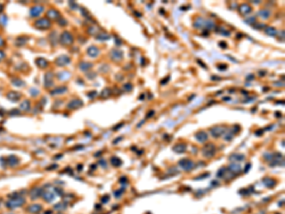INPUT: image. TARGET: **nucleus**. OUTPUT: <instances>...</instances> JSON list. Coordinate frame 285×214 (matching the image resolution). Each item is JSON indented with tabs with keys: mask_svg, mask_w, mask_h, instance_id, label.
<instances>
[{
	"mask_svg": "<svg viewBox=\"0 0 285 214\" xmlns=\"http://www.w3.org/2000/svg\"><path fill=\"white\" fill-rule=\"evenodd\" d=\"M52 83H53V75L51 72H48L45 75V87L50 88L52 86Z\"/></svg>",
	"mask_w": 285,
	"mask_h": 214,
	"instance_id": "11",
	"label": "nucleus"
},
{
	"mask_svg": "<svg viewBox=\"0 0 285 214\" xmlns=\"http://www.w3.org/2000/svg\"><path fill=\"white\" fill-rule=\"evenodd\" d=\"M169 80V78H166V79H164V80H163V81H162V84H163V85H164V82H166V81H168Z\"/></svg>",
	"mask_w": 285,
	"mask_h": 214,
	"instance_id": "43",
	"label": "nucleus"
},
{
	"mask_svg": "<svg viewBox=\"0 0 285 214\" xmlns=\"http://www.w3.org/2000/svg\"><path fill=\"white\" fill-rule=\"evenodd\" d=\"M250 166H251V165H250V164H248V165H247V166H246V168H245V171H248V169H249V168H250Z\"/></svg>",
	"mask_w": 285,
	"mask_h": 214,
	"instance_id": "42",
	"label": "nucleus"
},
{
	"mask_svg": "<svg viewBox=\"0 0 285 214\" xmlns=\"http://www.w3.org/2000/svg\"><path fill=\"white\" fill-rule=\"evenodd\" d=\"M111 56H112V59L118 61V60L122 59V57H123V52L119 50H113L111 52Z\"/></svg>",
	"mask_w": 285,
	"mask_h": 214,
	"instance_id": "17",
	"label": "nucleus"
},
{
	"mask_svg": "<svg viewBox=\"0 0 285 214\" xmlns=\"http://www.w3.org/2000/svg\"><path fill=\"white\" fill-rule=\"evenodd\" d=\"M41 208H42L41 206H39V204H34V206H31V207H28V211L32 212V213H37V212L40 211Z\"/></svg>",
	"mask_w": 285,
	"mask_h": 214,
	"instance_id": "25",
	"label": "nucleus"
},
{
	"mask_svg": "<svg viewBox=\"0 0 285 214\" xmlns=\"http://www.w3.org/2000/svg\"><path fill=\"white\" fill-rule=\"evenodd\" d=\"M124 89H126V90H132V86H131V84H126L124 86Z\"/></svg>",
	"mask_w": 285,
	"mask_h": 214,
	"instance_id": "35",
	"label": "nucleus"
},
{
	"mask_svg": "<svg viewBox=\"0 0 285 214\" xmlns=\"http://www.w3.org/2000/svg\"><path fill=\"white\" fill-rule=\"evenodd\" d=\"M258 14L260 17H262V18H268L270 16V11H268V10H261V11H259L258 12Z\"/></svg>",
	"mask_w": 285,
	"mask_h": 214,
	"instance_id": "24",
	"label": "nucleus"
},
{
	"mask_svg": "<svg viewBox=\"0 0 285 214\" xmlns=\"http://www.w3.org/2000/svg\"><path fill=\"white\" fill-rule=\"evenodd\" d=\"M40 194H41V191H39V189H38L37 188H34L32 191H31V197H32L33 200H35Z\"/></svg>",
	"mask_w": 285,
	"mask_h": 214,
	"instance_id": "29",
	"label": "nucleus"
},
{
	"mask_svg": "<svg viewBox=\"0 0 285 214\" xmlns=\"http://www.w3.org/2000/svg\"><path fill=\"white\" fill-rule=\"evenodd\" d=\"M6 21H7V17H6V16H1V17H0V22L2 23V25H6Z\"/></svg>",
	"mask_w": 285,
	"mask_h": 214,
	"instance_id": "34",
	"label": "nucleus"
},
{
	"mask_svg": "<svg viewBox=\"0 0 285 214\" xmlns=\"http://www.w3.org/2000/svg\"><path fill=\"white\" fill-rule=\"evenodd\" d=\"M245 159V156L240 153H233L229 156V160L232 162H241Z\"/></svg>",
	"mask_w": 285,
	"mask_h": 214,
	"instance_id": "10",
	"label": "nucleus"
},
{
	"mask_svg": "<svg viewBox=\"0 0 285 214\" xmlns=\"http://www.w3.org/2000/svg\"><path fill=\"white\" fill-rule=\"evenodd\" d=\"M207 138H208V136H207V133L205 131H199L196 134V139L201 143L205 142L207 140Z\"/></svg>",
	"mask_w": 285,
	"mask_h": 214,
	"instance_id": "13",
	"label": "nucleus"
},
{
	"mask_svg": "<svg viewBox=\"0 0 285 214\" xmlns=\"http://www.w3.org/2000/svg\"><path fill=\"white\" fill-rule=\"evenodd\" d=\"M2 10H3V6L2 5H0V12H2Z\"/></svg>",
	"mask_w": 285,
	"mask_h": 214,
	"instance_id": "44",
	"label": "nucleus"
},
{
	"mask_svg": "<svg viewBox=\"0 0 285 214\" xmlns=\"http://www.w3.org/2000/svg\"><path fill=\"white\" fill-rule=\"evenodd\" d=\"M88 54L91 57H96L99 54V50L94 46H91L88 49Z\"/></svg>",
	"mask_w": 285,
	"mask_h": 214,
	"instance_id": "15",
	"label": "nucleus"
},
{
	"mask_svg": "<svg viewBox=\"0 0 285 214\" xmlns=\"http://www.w3.org/2000/svg\"><path fill=\"white\" fill-rule=\"evenodd\" d=\"M97 38H98V40H107L109 38V35H107V33L101 32L99 35L97 36Z\"/></svg>",
	"mask_w": 285,
	"mask_h": 214,
	"instance_id": "32",
	"label": "nucleus"
},
{
	"mask_svg": "<svg viewBox=\"0 0 285 214\" xmlns=\"http://www.w3.org/2000/svg\"><path fill=\"white\" fill-rule=\"evenodd\" d=\"M220 46H222L221 48H223V49H225V48L227 47V45H226L225 42H221V43H220Z\"/></svg>",
	"mask_w": 285,
	"mask_h": 214,
	"instance_id": "37",
	"label": "nucleus"
},
{
	"mask_svg": "<svg viewBox=\"0 0 285 214\" xmlns=\"http://www.w3.org/2000/svg\"><path fill=\"white\" fill-rule=\"evenodd\" d=\"M35 27L40 30H46L50 27V21L48 18H41L35 22Z\"/></svg>",
	"mask_w": 285,
	"mask_h": 214,
	"instance_id": "3",
	"label": "nucleus"
},
{
	"mask_svg": "<svg viewBox=\"0 0 285 214\" xmlns=\"http://www.w3.org/2000/svg\"><path fill=\"white\" fill-rule=\"evenodd\" d=\"M252 11L251 7H250L249 5H247V4H243L241 5L240 7V12H241L242 14H247V13H249L250 12Z\"/></svg>",
	"mask_w": 285,
	"mask_h": 214,
	"instance_id": "18",
	"label": "nucleus"
},
{
	"mask_svg": "<svg viewBox=\"0 0 285 214\" xmlns=\"http://www.w3.org/2000/svg\"><path fill=\"white\" fill-rule=\"evenodd\" d=\"M25 203L24 198H12L7 203V207L10 208H14V207H18L21 204H23Z\"/></svg>",
	"mask_w": 285,
	"mask_h": 214,
	"instance_id": "2",
	"label": "nucleus"
},
{
	"mask_svg": "<svg viewBox=\"0 0 285 214\" xmlns=\"http://www.w3.org/2000/svg\"><path fill=\"white\" fill-rule=\"evenodd\" d=\"M91 67H92V65L90 64V63H88V62H82L80 64V69L82 71H88Z\"/></svg>",
	"mask_w": 285,
	"mask_h": 214,
	"instance_id": "27",
	"label": "nucleus"
},
{
	"mask_svg": "<svg viewBox=\"0 0 285 214\" xmlns=\"http://www.w3.org/2000/svg\"><path fill=\"white\" fill-rule=\"evenodd\" d=\"M153 113H154V111H152V110H151V111H149V112H148V114H147V117H151V115Z\"/></svg>",
	"mask_w": 285,
	"mask_h": 214,
	"instance_id": "41",
	"label": "nucleus"
},
{
	"mask_svg": "<svg viewBox=\"0 0 285 214\" xmlns=\"http://www.w3.org/2000/svg\"><path fill=\"white\" fill-rule=\"evenodd\" d=\"M228 170L232 171V172H239V171H240V166L238 164H232L229 166Z\"/></svg>",
	"mask_w": 285,
	"mask_h": 214,
	"instance_id": "22",
	"label": "nucleus"
},
{
	"mask_svg": "<svg viewBox=\"0 0 285 214\" xmlns=\"http://www.w3.org/2000/svg\"><path fill=\"white\" fill-rule=\"evenodd\" d=\"M263 182H264V185H265L267 188H273L274 185H275V181H274L273 179L265 178V179H263Z\"/></svg>",
	"mask_w": 285,
	"mask_h": 214,
	"instance_id": "23",
	"label": "nucleus"
},
{
	"mask_svg": "<svg viewBox=\"0 0 285 214\" xmlns=\"http://www.w3.org/2000/svg\"><path fill=\"white\" fill-rule=\"evenodd\" d=\"M47 16H48V19L49 18H51V19H58L61 17V15H60V13L58 12H57L56 10H50L49 12H47Z\"/></svg>",
	"mask_w": 285,
	"mask_h": 214,
	"instance_id": "12",
	"label": "nucleus"
},
{
	"mask_svg": "<svg viewBox=\"0 0 285 214\" xmlns=\"http://www.w3.org/2000/svg\"><path fill=\"white\" fill-rule=\"evenodd\" d=\"M218 68H220V69H223L222 71H224V69H225L226 68H227V67H226V65H221V66H218Z\"/></svg>",
	"mask_w": 285,
	"mask_h": 214,
	"instance_id": "39",
	"label": "nucleus"
},
{
	"mask_svg": "<svg viewBox=\"0 0 285 214\" xmlns=\"http://www.w3.org/2000/svg\"><path fill=\"white\" fill-rule=\"evenodd\" d=\"M7 97L10 100H12V101H17L18 99H20L21 94L19 92H17V91H11V92H9L7 94Z\"/></svg>",
	"mask_w": 285,
	"mask_h": 214,
	"instance_id": "14",
	"label": "nucleus"
},
{
	"mask_svg": "<svg viewBox=\"0 0 285 214\" xmlns=\"http://www.w3.org/2000/svg\"><path fill=\"white\" fill-rule=\"evenodd\" d=\"M20 108H21L22 109H24V110H28V109H30V108H31L30 102H28V100H25V101H24V102L21 104Z\"/></svg>",
	"mask_w": 285,
	"mask_h": 214,
	"instance_id": "30",
	"label": "nucleus"
},
{
	"mask_svg": "<svg viewBox=\"0 0 285 214\" xmlns=\"http://www.w3.org/2000/svg\"><path fill=\"white\" fill-rule=\"evenodd\" d=\"M180 166L184 169L185 171H189L194 168V163L189 159H183L179 162Z\"/></svg>",
	"mask_w": 285,
	"mask_h": 214,
	"instance_id": "5",
	"label": "nucleus"
},
{
	"mask_svg": "<svg viewBox=\"0 0 285 214\" xmlns=\"http://www.w3.org/2000/svg\"><path fill=\"white\" fill-rule=\"evenodd\" d=\"M4 57H5V53H4L3 52H1V50H0V61H1V60H2L3 58H4Z\"/></svg>",
	"mask_w": 285,
	"mask_h": 214,
	"instance_id": "36",
	"label": "nucleus"
},
{
	"mask_svg": "<svg viewBox=\"0 0 285 214\" xmlns=\"http://www.w3.org/2000/svg\"><path fill=\"white\" fill-rule=\"evenodd\" d=\"M12 82H13L14 86H17V87H21V86H24V82H23V81L20 80V79H13V80H12Z\"/></svg>",
	"mask_w": 285,
	"mask_h": 214,
	"instance_id": "33",
	"label": "nucleus"
},
{
	"mask_svg": "<svg viewBox=\"0 0 285 214\" xmlns=\"http://www.w3.org/2000/svg\"><path fill=\"white\" fill-rule=\"evenodd\" d=\"M58 214H61V213H58Z\"/></svg>",
	"mask_w": 285,
	"mask_h": 214,
	"instance_id": "46",
	"label": "nucleus"
},
{
	"mask_svg": "<svg viewBox=\"0 0 285 214\" xmlns=\"http://www.w3.org/2000/svg\"><path fill=\"white\" fill-rule=\"evenodd\" d=\"M70 59H69V56L66 55H61L56 59V64L59 65V66H65V65L69 64Z\"/></svg>",
	"mask_w": 285,
	"mask_h": 214,
	"instance_id": "8",
	"label": "nucleus"
},
{
	"mask_svg": "<svg viewBox=\"0 0 285 214\" xmlns=\"http://www.w3.org/2000/svg\"><path fill=\"white\" fill-rule=\"evenodd\" d=\"M44 198H45V200H47V201H51V200L54 198V195H53V193H52V192L46 191L45 195H44Z\"/></svg>",
	"mask_w": 285,
	"mask_h": 214,
	"instance_id": "31",
	"label": "nucleus"
},
{
	"mask_svg": "<svg viewBox=\"0 0 285 214\" xmlns=\"http://www.w3.org/2000/svg\"><path fill=\"white\" fill-rule=\"evenodd\" d=\"M173 150L177 153H183L186 150V146L184 144H178L173 147Z\"/></svg>",
	"mask_w": 285,
	"mask_h": 214,
	"instance_id": "16",
	"label": "nucleus"
},
{
	"mask_svg": "<svg viewBox=\"0 0 285 214\" xmlns=\"http://www.w3.org/2000/svg\"><path fill=\"white\" fill-rule=\"evenodd\" d=\"M265 33L270 36H275V35H277L278 31H277V30H276L275 28H273V27H266Z\"/></svg>",
	"mask_w": 285,
	"mask_h": 214,
	"instance_id": "19",
	"label": "nucleus"
},
{
	"mask_svg": "<svg viewBox=\"0 0 285 214\" xmlns=\"http://www.w3.org/2000/svg\"><path fill=\"white\" fill-rule=\"evenodd\" d=\"M60 42L63 45H70L73 42V37L71 35V33L69 31H64L60 36Z\"/></svg>",
	"mask_w": 285,
	"mask_h": 214,
	"instance_id": "1",
	"label": "nucleus"
},
{
	"mask_svg": "<svg viewBox=\"0 0 285 214\" xmlns=\"http://www.w3.org/2000/svg\"><path fill=\"white\" fill-rule=\"evenodd\" d=\"M3 45H4V40L0 37V47H1V46H3Z\"/></svg>",
	"mask_w": 285,
	"mask_h": 214,
	"instance_id": "40",
	"label": "nucleus"
},
{
	"mask_svg": "<svg viewBox=\"0 0 285 214\" xmlns=\"http://www.w3.org/2000/svg\"><path fill=\"white\" fill-rule=\"evenodd\" d=\"M36 64H37L38 67H40V68H46L48 66V61L44 59V58H38L36 60Z\"/></svg>",
	"mask_w": 285,
	"mask_h": 214,
	"instance_id": "20",
	"label": "nucleus"
},
{
	"mask_svg": "<svg viewBox=\"0 0 285 214\" xmlns=\"http://www.w3.org/2000/svg\"><path fill=\"white\" fill-rule=\"evenodd\" d=\"M215 151H216V148L214 147V145L212 144H209V145L205 146L202 150V153H203V156L207 157V158H210V157L214 156L215 155Z\"/></svg>",
	"mask_w": 285,
	"mask_h": 214,
	"instance_id": "4",
	"label": "nucleus"
},
{
	"mask_svg": "<svg viewBox=\"0 0 285 214\" xmlns=\"http://www.w3.org/2000/svg\"><path fill=\"white\" fill-rule=\"evenodd\" d=\"M111 164L113 165L114 166H119L122 165V161H121V159H119L118 157H112Z\"/></svg>",
	"mask_w": 285,
	"mask_h": 214,
	"instance_id": "28",
	"label": "nucleus"
},
{
	"mask_svg": "<svg viewBox=\"0 0 285 214\" xmlns=\"http://www.w3.org/2000/svg\"><path fill=\"white\" fill-rule=\"evenodd\" d=\"M66 91V87H58L55 90H53L51 91V94H60V93H64Z\"/></svg>",
	"mask_w": 285,
	"mask_h": 214,
	"instance_id": "21",
	"label": "nucleus"
},
{
	"mask_svg": "<svg viewBox=\"0 0 285 214\" xmlns=\"http://www.w3.org/2000/svg\"><path fill=\"white\" fill-rule=\"evenodd\" d=\"M223 100H224V101H227V100H230V98H223Z\"/></svg>",
	"mask_w": 285,
	"mask_h": 214,
	"instance_id": "45",
	"label": "nucleus"
},
{
	"mask_svg": "<svg viewBox=\"0 0 285 214\" xmlns=\"http://www.w3.org/2000/svg\"><path fill=\"white\" fill-rule=\"evenodd\" d=\"M43 11H44V8L42 6H35V7L31 8V11H30V13L32 17H36L38 15H40Z\"/></svg>",
	"mask_w": 285,
	"mask_h": 214,
	"instance_id": "7",
	"label": "nucleus"
},
{
	"mask_svg": "<svg viewBox=\"0 0 285 214\" xmlns=\"http://www.w3.org/2000/svg\"><path fill=\"white\" fill-rule=\"evenodd\" d=\"M211 133L214 137L218 138L224 133V129H223V128H221V127H214L213 128H211Z\"/></svg>",
	"mask_w": 285,
	"mask_h": 214,
	"instance_id": "9",
	"label": "nucleus"
},
{
	"mask_svg": "<svg viewBox=\"0 0 285 214\" xmlns=\"http://www.w3.org/2000/svg\"><path fill=\"white\" fill-rule=\"evenodd\" d=\"M7 163L10 165V166H14V165H16L17 163H18V159H17L15 156H10L9 158H8Z\"/></svg>",
	"mask_w": 285,
	"mask_h": 214,
	"instance_id": "26",
	"label": "nucleus"
},
{
	"mask_svg": "<svg viewBox=\"0 0 285 214\" xmlns=\"http://www.w3.org/2000/svg\"><path fill=\"white\" fill-rule=\"evenodd\" d=\"M198 63H199V64L201 65V66H202V67H203L204 69H206V68H207V67L205 66V65H204V64H202V61H201V60H198Z\"/></svg>",
	"mask_w": 285,
	"mask_h": 214,
	"instance_id": "38",
	"label": "nucleus"
},
{
	"mask_svg": "<svg viewBox=\"0 0 285 214\" xmlns=\"http://www.w3.org/2000/svg\"><path fill=\"white\" fill-rule=\"evenodd\" d=\"M83 106V102L79 99H73L71 100L70 102L68 104V108L70 109H78V108L82 107Z\"/></svg>",
	"mask_w": 285,
	"mask_h": 214,
	"instance_id": "6",
	"label": "nucleus"
}]
</instances>
